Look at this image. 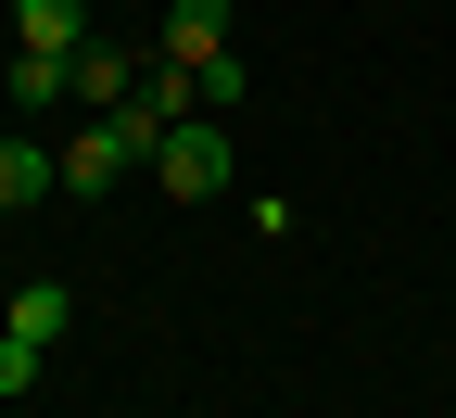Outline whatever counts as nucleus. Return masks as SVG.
Segmentation results:
<instances>
[{
  "label": "nucleus",
  "mask_w": 456,
  "mask_h": 418,
  "mask_svg": "<svg viewBox=\"0 0 456 418\" xmlns=\"http://www.w3.org/2000/svg\"><path fill=\"white\" fill-rule=\"evenodd\" d=\"M152 177H165V203H216L228 191V127H191L178 114V127L152 140Z\"/></svg>",
  "instance_id": "f257e3e1"
},
{
  "label": "nucleus",
  "mask_w": 456,
  "mask_h": 418,
  "mask_svg": "<svg viewBox=\"0 0 456 418\" xmlns=\"http://www.w3.org/2000/svg\"><path fill=\"white\" fill-rule=\"evenodd\" d=\"M165 64H178V77H203V64H228V0H178V13H165Z\"/></svg>",
  "instance_id": "7ed1b4c3"
},
{
  "label": "nucleus",
  "mask_w": 456,
  "mask_h": 418,
  "mask_svg": "<svg viewBox=\"0 0 456 418\" xmlns=\"http://www.w3.org/2000/svg\"><path fill=\"white\" fill-rule=\"evenodd\" d=\"M38 368H51V342H26V330H0V406H26V393H38Z\"/></svg>",
  "instance_id": "1a4fd4ad"
},
{
  "label": "nucleus",
  "mask_w": 456,
  "mask_h": 418,
  "mask_svg": "<svg viewBox=\"0 0 456 418\" xmlns=\"http://www.w3.org/2000/svg\"><path fill=\"white\" fill-rule=\"evenodd\" d=\"M0 13H13V0H0Z\"/></svg>",
  "instance_id": "9d476101"
},
{
  "label": "nucleus",
  "mask_w": 456,
  "mask_h": 418,
  "mask_svg": "<svg viewBox=\"0 0 456 418\" xmlns=\"http://www.w3.org/2000/svg\"><path fill=\"white\" fill-rule=\"evenodd\" d=\"M64 317H77V291H64V279H26L0 330H26V342H64Z\"/></svg>",
  "instance_id": "6e6552de"
},
{
  "label": "nucleus",
  "mask_w": 456,
  "mask_h": 418,
  "mask_svg": "<svg viewBox=\"0 0 456 418\" xmlns=\"http://www.w3.org/2000/svg\"><path fill=\"white\" fill-rule=\"evenodd\" d=\"M51 191H64V152H51V140H0V216L51 203Z\"/></svg>",
  "instance_id": "20e7f679"
},
{
  "label": "nucleus",
  "mask_w": 456,
  "mask_h": 418,
  "mask_svg": "<svg viewBox=\"0 0 456 418\" xmlns=\"http://www.w3.org/2000/svg\"><path fill=\"white\" fill-rule=\"evenodd\" d=\"M127 89H140V64H127L114 38H89V51H77V102H89V114H114Z\"/></svg>",
  "instance_id": "0eeeda50"
},
{
  "label": "nucleus",
  "mask_w": 456,
  "mask_h": 418,
  "mask_svg": "<svg viewBox=\"0 0 456 418\" xmlns=\"http://www.w3.org/2000/svg\"><path fill=\"white\" fill-rule=\"evenodd\" d=\"M51 152H64V191H77V203H102V191H114L127 165H152V152H140L127 127H114V114H89V127H77V140H51Z\"/></svg>",
  "instance_id": "f03ea898"
},
{
  "label": "nucleus",
  "mask_w": 456,
  "mask_h": 418,
  "mask_svg": "<svg viewBox=\"0 0 456 418\" xmlns=\"http://www.w3.org/2000/svg\"><path fill=\"white\" fill-rule=\"evenodd\" d=\"M0 102H77V51H13L0 64Z\"/></svg>",
  "instance_id": "39448f33"
},
{
  "label": "nucleus",
  "mask_w": 456,
  "mask_h": 418,
  "mask_svg": "<svg viewBox=\"0 0 456 418\" xmlns=\"http://www.w3.org/2000/svg\"><path fill=\"white\" fill-rule=\"evenodd\" d=\"M13 51H89V13L77 0H13Z\"/></svg>",
  "instance_id": "423d86ee"
}]
</instances>
